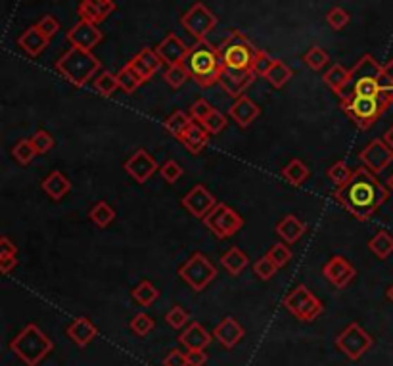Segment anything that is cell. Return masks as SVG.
<instances>
[{
    "label": "cell",
    "instance_id": "obj_1",
    "mask_svg": "<svg viewBox=\"0 0 393 366\" xmlns=\"http://www.w3.org/2000/svg\"><path fill=\"white\" fill-rule=\"evenodd\" d=\"M334 197L349 215L365 223L389 200V190L374 173L361 167L355 169L349 183L336 188Z\"/></svg>",
    "mask_w": 393,
    "mask_h": 366
},
{
    "label": "cell",
    "instance_id": "obj_2",
    "mask_svg": "<svg viewBox=\"0 0 393 366\" xmlns=\"http://www.w3.org/2000/svg\"><path fill=\"white\" fill-rule=\"evenodd\" d=\"M183 63L188 69L190 79H194L196 85L204 88L219 83L224 69L219 58L217 47H213L207 41H198L194 47H190L188 56L184 58Z\"/></svg>",
    "mask_w": 393,
    "mask_h": 366
},
{
    "label": "cell",
    "instance_id": "obj_3",
    "mask_svg": "<svg viewBox=\"0 0 393 366\" xmlns=\"http://www.w3.org/2000/svg\"><path fill=\"white\" fill-rule=\"evenodd\" d=\"M382 68L374 56L365 54L357 61V66L349 69V79L344 90L339 92L341 100H351V98H378L382 92L380 87V77Z\"/></svg>",
    "mask_w": 393,
    "mask_h": 366
},
{
    "label": "cell",
    "instance_id": "obj_4",
    "mask_svg": "<svg viewBox=\"0 0 393 366\" xmlns=\"http://www.w3.org/2000/svg\"><path fill=\"white\" fill-rule=\"evenodd\" d=\"M10 351L28 366H39L54 349V341L48 338L35 322L23 326L18 336L10 341Z\"/></svg>",
    "mask_w": 393,
    "mask_h": 366
},
{
    "label": "cell",
    "instance_id": "obj_5",
    "mask_svg": "<svg viewBox=\"0 0 393 366\" xmlns=\"http://www.w3.org/2000/svg\"><path fill=\"white\" fill-rule=\"evenodd\" d=\"M54 68L61 77H66L69 83H73L75 87H83L100 71L102 63L92 52L71 47L60 60L56 61Z\"/></svg>",
    "mask_w": 393,
    "mask_h": 366
},
{
    "label": "cell",
    "instance_id": "obj_6",
    "mask_svg": "<svg viewBox=\"0 0 393 366\" xmlns=\"http://www.w3.org/2000/svg\"><path fill=\"white\" fill-rule=\"evenodd\" d=\"M393 106L392 90H382L378 98H351L341 100V109L361 130H368Z\"/></svg>",
    "mask_w": 393,
    "mask_h": 366
},
{
    "label": "cell",
    "instance_id": "obj_7",
    "mask_svg": "<svg viewBox=\"0 0 393 366\" xmlns=\"http://www.w3.org/2000/svg\"><path fill=\"white\" fill-rule=\"evenodd\" d=\"M219 58L224 69L231 71H250L258 48L253 47L240 31H232L217 47Z\"/></svg>",
    "mask_w": 393,
    "mask_h": 366
},
{
    "label": "cell",
    "instance_id": "obj_8",
    "mask_svg": "<svg viewBox=\"0 0 393 366\" xmlns=\"http://www.w3.org/2000/svg\"><path fill=\"white\" fill-rule=\"evenodd\" d=\"M217 267L211 263L210 257L204 253H192L181 267H179V276L183 282L194 290V292H204L205 288L217 279Z\"/></svg>",
    "mask_w": 393,
    "mask_h": 366
},
{
    "label": "cell",
    "instance_id": "obj_9",
    "mask_svg": "<svg viewBox=\"0 0 393 366\" xmlns=\"http://www.w3.org/2000/svg\"><path fill=\"white\" fill-rule=\"evenodd\" d=\"M282 303H284L286 311L291 312L301 322H313L325 311L319 298L303 284H298L291 292L286 293Z\"/></svg>",
    "mask_w": 393,
    "mask_h": 366
},
{
    "label": "cell",
    "instance_id": "obj_10",
    "mask_svg": "<svg viewBox=\"0 0 393 366\" xmlns=\"http://www.w3.org/2000/svg\"><path fill=\"white\" fill-rule=\"evenodd\" d=\"M204 224L219 238V240H226V238L234 236V234L244 226V219L240 217L236 211L232 209L231 205L219 202V204L205 215Z\"/></svg>",
    "mask_w": 393,
    "mask_h": 366
},
{
    "label": "cell",
    "instance_id": "obj_11",
    "mask_svg": "<svg viewBox=\"0 0 393 366\" xmlns=\"http://www.w3.org/2000/svg\"><path fill=\"white\" fill-rule=\"evenodd\" d=\"M374 346V339L370 334L359 322L347 324L338 338H336V347L346 355L349 360H359L368 349Z\"/></svg>",
    "mask_w": 393,
    "mask_h": 366
},
{
    "label": "cell",
    "instance_id": "obj_12",
    "mask_svg": "<svg viewBox=\"0 0 393 366\" xmlns=\"http://www.w3.org/2000/svg\"><path fill=\"white\" fill-rule=\"evenodd\" d=\"M181 25L188 31L196 41H207V35L217 28V16L210 8L196 2L188 12L181 18Z\"/></svg>",
    "mask_w": 393,
    "mask_h": 366
},
{
    "label": "cell",
    "instance_id": "obj_13",
    "mask_svg": "<svg viewBox=\"0 0 393 366\" xmlns=\"http://www.w3.org/2000/svg\"><path fill=\"white\" fill-rule=\"evenodd\" d=\"M359 161L365 169L378 175L393 163V150L382 138H374L373 142H368V146L361 150Z\"/></svg>",
    "mask_w": 393,
    "mask_h": 366
},
{
    "label": "cell",
    "instance_id": "obj_14",
    "mask_svg": "<svg viewBox=\"0 0 393 366\" xmlns=\"http://www.w3.org/2000/svg\"><path fill=\"white\" fill-rule=\"evenodd\" d=\"M217 204V197L213 196V194L205 188L204 184H196V186L181 200V205L188 211L192 217L196 219H205V215H207Z\"/></svg>",
    "mask_w": 393,
    "mask_h": 366
},
{
    "label": "cell",
    "instance_id": "obj_15",
    "mask_svg": "<svg viewBox=\"0 0 393 366\" xmlns=\"http://www.w3.org/2000/svg\"><path fill=\"white\" fill-rule=\"evenodd\" d=\"M125 171L135 178L136 183L144 184L148 183L156 171H159V165H157V161L154 157L150 156L148 150L138 148L135 154L125 161Z\"/></svg>",
    "mask_w": 393,
    "mask_h": 366
},
{
    "label": "cell",
    "instance_id": "obj_16",
    "mask_svg": "<svg viewBox=\"0 0 393 366\" xmlns=\"http://www.w3.org/2000/svg\"><path fill=\"white\" fill-rule=\"evenodd\" d=\"M258 79V75L250 71H231V69H223V75L219 79V85L224 90V94L231 96L234 100L246 96V90L251 87V83Z\"/></svg>",
    "mask_w": 393,
    "mask_h": 366
},
{
    "label": "cell",
    "instance_id": "obj_17",
    "mask_svg": "<svg viewBox=\"0 0 393 366\" xmlns=\"http://www.w3.org/2000/svg\"><path fill=\"white\" fill-rule=\"evenodd\" d=\"M322 274H325L328 282L336 288H346L353 282V279L357 276V269L353 267L346 257L336 255V257L328 259L326 264L322 267Z\"/></svg>",
    "mask_w": 393,
    "mask_h": 366
},
{
    "label": "cell",
    "instance_id": "obj_18",
    "mask_svg": "<svg viewBox=\"0 0 393 366\" xmlns=\"http://www.w3.org/2000/svg\"><path fill=\"white\" fill-rule=\"evenodd\" d=\"M104 35L100 29L96 28L95 23H88V21H79L75 28H71V31L68 33V41L77 48L88 50L92 52V48L98 47V42L102 41Z\"/></svg>",
    "mask_w": 393,
    "mask_h": 366
},
{
    "label": "cell",
    "instance_id": "obj_19",
    "mask_svg": "<svg viewBox=\"0 0 393 366\" xmlns=\"http://www.w3.org/2000/svg\"><path fill=\"white\" fill-rule=\"evenodd\" d=\"M156 52L157 56L162 58L163 63L175 66V63H183L184 58L188 56L190 47L188 44H184L175 33H169L159 44H157Z\"/></svg>",
    "mask_w": 393,
    "mask_h": 366
},
{
    "label": "cell",
    "instance_id": "obj_20",
    "mask_svg": "<svg viewBox=\"0 0 393 366\" xmlns=\"http://www.w3.org/2000/svg\"><path fill=\"white\" fill-rule=\"evenodd\" d=\"M68 338L73 341L75 346L87 347L88 343H92L98 338V328L95 326V322L87 317H77L71 324L66 328Z\"/></svg>",
    "mask_w": 393,
    "mask_h": 366
},
{
    "label": "cell",
    "instance_id": "obj_21",
    "mask_svg": "<svg viewBox=\"0 0 393 366\" xmlns=\"http://www.w3.org/2000/svg\"><path fill=\"white\" fill-rule=\"evenodd\" d=\"M229 116L238 123V127L246 129L261 116V108L251 100L250 96H242V98L234 100V104L229 109Z\"/></svg>",
    "mask_w": 393,
    "mask_h": 366
},
{
    "label": "cell",
    "instance_id": "obj_22",
    "mask_svg": "<svg viewBox=\"0 0 393 366\" xmlns=\"http://www.w3.org/2000/svg\"><path fill=\"white\" fill-rule=\"evenodd\" d=\"M244 334V328H242V324L236 319L226 317V319L219 322L213 336H215V339H217L221 346L226 347V349H232V347H236L242 341Z\"/></svg>",
    "mask_w": 393,
    "mask_h": 366
},
{
    "label": "cell",
    "instance_id": "obj_23",
    "mask_svg": "<svg viewBox=\"0 0 393 366\" xmlns=\"http://www.w3.org/2000/svg\"><path fill=\"white\" fill-rule=\"evenodd\" d=\"M114 10H116V2H106V0H83L79 4L81 20L95 23V25L102 23Z\"/></svg>",
    "mask_w": 393,
    "mask_h": 366
},
{
    "label": "cell",
    "instance_id": "obj_24",
    "mask_svg": "<svg viewBox=\"0 0 393 366\" xmlns=\"http://www.w3.org/2000/svg\"><path fill=\"white\" fill-rule=\"evenodd\" d=\"M48 44H50V39H48L47 35L42 33L37 25L25 29V31L20 35V39H18V47H20L25 54L31 56V58H37Z\"/></svg>",
    "mask_w": 393,
    "mask_h": 366
},
{
    "label": "cell",
    "instance_id": "obj_25",
    "mask_svg": "<svg viewBox=\"0 0 393 366\" xmlns=\"http://www.w3.org/2000/svg\"><path fill=\"white\" fill-rule=\"evenodd\" d=\"M176 341L186 349H205L211 343V334L200 322H190Z\"/></svg>",
    "mask_w": 393,
    "mask_h": 366
},
{
    "label": "cell",
    "instance_id": "obj_26",
    "mask_svg": "<svg viewBox=\"0 0 393 366\" xmlns=\"http://www.w3.org/2000/svg\"><path fill=\"white\" fill-rule=\"evenodd\" d=\"M181 142L184 144V148L188 150L192 156H200L202 150L210 144V133L205 130V127L202 123H194L190 125L186 133L181 138Z\"/></svg>",
    "mask_w": 393,
    "mask_h": 366
},
{
    "label": "cell",
    "instance_id": "obj_27",
    "mask_svg": "<svg viewBox=\"0 0 393 366\" xmlns=\"http://www.w3.org/2000/svg\"><path fill=\"white\" fill-rule=\"evenodd\" d=\"M41 186L42 190L47 192V196H50V200H54V202H60L61 197L71 190L69 178L64 175V173H60V171H52V173L42 181Z\"/></svg>",
    "mask_w": 393,
    "mask_h": 366
},
{
    "label": "cell",
    "instance_id": "obj_28",
    "mask_svg": "<svg viewBox=\"0 0 393 366\" xmlns=\"http://www.w3.org/2000/svg\"><path fill=\"white\" fill-rule=\"evenodd\" d=\"M306 231L307 226L301 223L296 215H286V217L277 224V234L282 238L284 244L288 245L296 244L299 238L306 234Z\"/></svg>",
    "mask_w": 393,
    "mask_h": 366
},
{
    "label": "cell",
    "instance_id": "obj_29",
    "mask_svg": "<svg viewBox=\"0 0 393 366\" xmlns=\"http://www.w3.org/2000/svg\"><path fill=\"white\" fill-rule=\"evenodd\" d=\"M248 263H250V259H248V255L240 248H231L229 251H224L223 257H221L223 269L231 276H240L242 271L248 267Z\"/></svg>",
    "mask_w": 393,
    "mask_h": 366
},
{
    "label": "cell",
    "instance_id": "obj_30",
    "mask_svg": "<svg viewBox=\"0 0 393 366\" xmlns=\"http://www.w3.org/2000/svg\"><path fill=\"white\" fill-rule=\"evenodd\" d=\"M116 209L108 204V202H98V204L90 209L88 217L90 221L98 226V228H108V224H111L116 221Z\"/></svg>",
    "mask_w": 393,
    "mask_h": 366
},
{
    "label": "cell",
    "instance_id": "obj_31",
    "mask_svg": "<svg viewBox=\"0 0 393 366\" xmlns=\"http://www.w3.org/2000/svg\"><path fill=\"white\" fill-rule=\"evenodd\" d=\"M347 79H349V69H346L344 66H339V63H336V66H332V68L328 69L325 73V77H322V81L328 85V87L332 88L334 94H338L344 90V87L347 85Z\"/></svg>",
    "mask_w": 393,
    "mask_h": 366
},
{
    "label": "cell",
    "instance_id": "obj_32",
    "mask_svg": "<svg viewBox=\"0 0 393 366\" xmlns=\"http://www.w3.org/2000/svg\"><path fill=\"white\" fill-rule=\"evenodd\" d=\"M368 250L378 259H387L393 253V236L386 231L376 232V236L368 242Z\"/></svg>",
    "mask_w": 393,
    "mask_h": 366
},
{
    "label": "cell",
    "instance_id": "obj_33",
    "mask_svg": "<svg viewBox=\"0 0 393 366\" xmlns=\"http://www.w3.org/2000/svg\"><path fill=\"white\" fill-rule=\"evenodd\" d=\"M133 299H135L138 305L143 307H150L156 303L157 299H159V290H157L156 286L148 282V280H143L140 284L135 286V290H133Z\"/></svg>",
    "mask_w": 393,
    "mask_h": 366
},
{
    "label": "cell",
    "instance_id": "obj_34",
    "mask_svg": "<svg viewBox=\"0 0 393 366\" xmlns=\"http://www.w3.org/2000/svg\"><path fill=\"white\" fill-rule=\"evenodd\" d=\"M282 176L294 186H301L309 178V169H307V165L301 159H291L282 169Z\"/></svg>",
    "mask_w": 393,
    "mask_h": 366
},
{
    "label": "cell",
    "instance_id": "obj_35",
    "mask_svg": "<svg viewBox=\"0 0 393 366\" xmlns=\"http://www.w3.org/2000/svg\"><path fill=\"white\" fill-rule=\"evenodd\" d=\"M192 117H190V114H184V111H181V109H176L175 114L165 121V129L169 130L171 135L175 136V138H183V135L186 133V129H188L190 125H192Z\"/></svg>",
    "mask_w": 393,
    "mask_h": 366
},
{
    "label": "cell",
    "instance_id": "obj_36",
    "mask_svg": "<svg viewBox=\"0 0 393 366\" xmlns=\"http://www.w3.org/2000/svg\"><path fill=\"white\" fill-rule=\"evenodd\" d=\"M291 77H294V71L282 60L274 61V66L269 69V73L265 75V79L271 83L274 88H282L286 83L290 81Z\"/></svg>",
    "mask_w": 393,
    "mask_h": 366
},
{
    "label": "cell",
    "instance_id": "obj_37",
    "mask_svg": "<svg viewBox=\"0 0 393 366\" xmlns=\"http://www.w3.org/2000/svg\"><path fill=\"white\" fill-rule=\"evenodd\" d=\"M190 79L188 69L184 68V63H175V66H167L163 71V81L167 83L171 88H181L184 83Z\"/></svg>",
    "mask_w": 393,
    "mask_h": 366
},
{
    "label": "cell",
    "instance_id": "obj_38",
    "mask_svg": "<svg viewBox=\"0 0 393 366\" xmlns=\"http://www.w3.org/2000/svg\"><path fill=\"white\" fill-rule=\"evenodd\" d=\"M117 81H119V88H123V92H127V94H133L135 90H138V87L143 85V79L138 77V75L131 69V66L127 63L125 68H121L117 71Z\"/></svg>",
    "mask_w": 393,
    "mask_h": 366
},
{
    "label": "cell",
    "instance_id": "obj_39",
    "mask_svg": "<svg viewBox=\"0 0 393 366\" xmlns=\"http://www.w3.org/2000/svg\"><path fill=\"white\" fill-rule=\"evenodd\" d=\"M303 61H306L307 66L313 69V71H322V69L328 66V61H330V56L326 52L325 48L320 47H313L306 56H303Z\"/></svg>",
    "mask_w": 393,
    "mask_h": 366
},
{
    "label": "cell",
    "instance_id": "obj_40",
    "mask_svg": "<svg viewBox=\"0 0 393 366\" xmlns=\"http://www.w3.org/2000/svg\"><path fill=\"white\" fill-rule=\"evenodd\" d=\"M353 173H355V171H353L346 161H336L332 167L328 169V178L336 184V188H339V186H344V184L349 183V178L353 176Z\"/></svg>",
    "mask_w": 393,
    "mask_h": 366
},
{
    "label": "cell",
    "instance_id": "obj_41",
    "mask_svg": "<svg viewBox=\"0 0 393 366\" xmlns=\"http://www.w3.org/2000/svg\"><path fill=\"white\" fill-rule=\"evenodd\" d=\"M154 326H156V320L152 319L150 315H146V312H138L135 319L129 322L131 332L135 334V336H138V338L148 336V334L154 330Z\"/></svg>",
    "mask_w": 393,
    "mask_h": 366
},
{
    "label": "cell",
    "instance_id": "obj_42",
    "mask_svg": "<svg viewBox=\"0 0 393 366\" xmlns=\"http://www.w3.org/2000/svg\"><path fill=\"white\" fill-rule=\"evenodd\" d=\"M95 88L102 96H111L119 88V81H117V75L109 73V71H102L95 79Z\"/></svg>",
    "mask_w": 393,
    "mask_h": 366
},
{
    "label": "cell",
    "instance_id": "obj_43",
    "mask_svg": "<svg viewBox=\"0 0 393 366\" xmlns=\"http://www.w3.org/2000/svg\"><path fill=\"white\" fill-rule=\"evenodd\" d=\"M12 156H14L16 161L21 163V165H29V163L35 159V156H39V154H37V150L33 148L31 140L25 138V140H20V142L12 148Z\"/></svg>",
    "mask_w": 393,
    "mask_h": 366
},
{
    "label": "cell",
    "instance_id": "obj_44",
    "mask_svg": "<svg viewBox=\"0 0 393 366\" xmlns=\"http://www.w3.org/2000/svg\"><path fill=\"white\" fill-rule=\"evenodd\" d=\"M278 269H280V267H278V264L274 263L271 257H269V255H265V257L258 259L255 264H253V272H255V276H258L259 280H265V282H267V280H271L272 276H274V274L278 272Z\"/></svg>",
    "mask_w": 393,
    "mask_h": 366
},
{
    "label": "cell",
    "instance_id": "obj_45",
    "mask_svg": "<svg viewBox=\"0 0 393 366\" xmlns=\"http://www.w3.org/2000/svg\"><path fill=\"white\" fill-rule=\"evenodd\" d=\"M29 140H31V144H33V148L37 150L39 156H42V154H47V152L54 148V136L44 129L37 130Z\"/></svg>",
    "mask_w": 393,
    "mask_h": 366
},
{
    "label": "cell",
    "instance_id": "obj_46",
    "mask_svg": "<svg viewBox=\"0 0 393 366\" xmlns=\"http://www.w3.org/2000/svg\"><path fill=\"white\" fill-rule=\"evenodd\" d=\"M190 315L186 309H183L181 305H175L171 309L167 315H165V322L171 326V328H175V330H181L184 326H188L190 322Z\"/></svg>",
    "mask_w": 393,
    "mask_h": 366
},
{
    "label": "cell",
    "instance_id": "obj_47",
    "mask_svg": "<svg viewBox=\"0 0 393 366\" xmlns=\"http://www.w3.org/2000/svg\"><path fill=\"white\" fill-rule=\"evenodd\" d=\"M274 58H271L269 56V52H265V50H259L255 52V58H253V66H251V69H253V73L258 75V77H265V75L269 73V69L274 66Z\"/></svg>",
    "mask_w": 393,
    "mask_h": 366
},
{
    "label": "cell",
    "instance_id": "obj_48",
    "mask_svg": "<svg viewBox=\"0 0 393 366\" xmlns=\"http://www.w3.org/2000/svg\"><path fill=\"white\" fill-rule=\"evenodd\" d=\"M184 169L181 167V163L175 161V159H167L159 167V175L163 176V181H167L169 184H175L181 176H183Z\"/></svg>",
    "mask_w": 393,
    "mask_h": 366
},
{
    "label": "cell",
    "instance_id": "obj_49",
    "mask_svg": "<svg viewBox=\"0 0 393 366\" xmlns=\"http://www.w3.org/2000/svg\"><path fill=\"white\" fill-rule=\"evenodd\" d=\"M349 20H351V16L347 14L344 8H332L328 14H326V21H328V25L334 29V31H341V29L346 28L347 23H349Z\"/></svg>",
    "mask_w": 393,
    "mask_h": 366
},
{
    "label": "cell",
    "instance_id": "obj_50",
    "mask_svg": "<svg viewBox=\"0 0 393 366\" xmlns=\"http://www.w3.org/2000/svg\"><path fill=\"white\" fill-rule=\"evenodd\" d=\"M267 255H269L280 269L290 263L291 257H294V253H291V250L288 248V244H274L271 250L267 251Z\"/></svg>",
    "mask_w": 393,
    "mask_h": 366
},
{
    "label": "cell",
    "instance_id": "obj_51",
    "mask_svg": "<svg viewBox=\"0 0 393 366\" xmlns=\"http://www.w3.org/2000/svg\"><path fill=\"white\" fill-rule=\"evenodd\" d=\"M226 123H229L226 121V117H224L219 109H213L202 125H204L205 130H207L210 135H219V133L226 127Z\"/></svg>",
    "mask_w": 393,
    "mask_h": 366
},
{
    "label": "cell",
    "instance_id": "obj_52",
    "mask_svg": "<svg viewBox=\"0 0 393 366\" xmlns=\"http://www.w3.org/2000/svg\"><path fill=\"white\" fill-rule=\"evenodd\" d=\"M211 111H213V106L207 100H204V98H200V100H196V102L190 106V117L198 123H204Z\"/></svg>",
    "mask_w": 393,
    "mask_h": 366
},
{
    "label": "cell",
    "instance_id": "obj_53",
    "mask_svg": "<svg viewBox=\"0 0 393 366\" xmlns=\"http://www.w3.org/2000/svg\"><path fill=\"white\" fill-rule=\"evenodd\" d=\"M136 56H138V58H140V60H143L144 63H146V66L154 71V73H157L159 68L163 66L162 58H159L156 50H152V48H144V50H140V52H138Z\"/></svg>",
    "mask_w": 393,
    "mask_h": 366
},
{
    "label": "cell",
    "instance_id": "obj_54",
    "mask_svg": "<svg viewBox=\"0 0 393 366\" xmlns=\"http://www.w3.org/2000/svg\"><path fill=\"white\" fill-rule=\"evenodd\" d=\"M37 28L41 29L48 39H52V37L58 35V31H60V23H58V20H56L54 16H44V18L37 23Z\"/></svg>",
    "mask_w": 393,
    "mask_h": 366
},
{
    "label": "cell",
    "instance_id": "obj_55",
    "mask_svg": "<svg viewBox=\"0 0 393 366\" xmlns=\"http://www.w3.org/2000/svg\"><path fill=\"white\" fill-rule=\"evenodd\" d=\"M129 66H131V69H133V71H135V73L138 75L144 83L150 81V79L154 77V71H152V69H150L148 66H146V63L138 58V56H135V58L129 61Z\"/></svg>",
    "mask_w": 393,
    "mask_h": 366
},
{
    "label": "cell",
    "instance_id": "obj_56",
    "mask_svg": "<svg viewBox=\"0 0 393 366\" xmlns=\"http://www.w3.org/2000/svg\"><path fill=\"white\" fill-rule=\"evenodd\" d=\"M163 366H188L186 353L179 351V349H171L167 353V357L163 359Z\"/></svg>",
    "mask_w": 393,
    "mask_h": 366
},
{
    "label": "cell",
    "instance_id": "obj_57",
    "mask_svg": "<svg viewBox=\"0 0 393 366\" xmlns=\"http://www.w3.org/2000/svg\"><path fill=\"white\" fill-rule=\"evenodd\" d=\"M380 87L382 90H392L393 92V60H389L382 68V77H380Z\"/></svg>",
    "mask_w": 393,
    "mask_h": 366
},
{
    "label": "cell",
    "instance_id": "obj_58",
    "mask_svg": "<svg viewBox=\"0 0 393 366\" xmlns=\"http://www.w3.org/2000/svg\"><path fill=\"white\" fill-rule=\"evenodd\" d=\"M186 360L188 366H204L207 362L205 349H186Z\"/></svg>",
    "mask_w": 393,
    "mask_h": 366
},
{
    "label": "cell",
    "instance_id": "obj_59",
    "mask_svg": "<svg viewBox=\"0 0 393 366\" xmlns=\"http://www.w3.org/2000/svg\"><path fill=\"white\" fill-rule=\"evenodd\" d=\"M18 267V255H4V253H0V271L2 274H10L12 269Z\"/></svg>",
    "mask_w": 393,
    "mask_h": 366
},
{
    "label": "cell",
    "instance_id": "obj_60",
    "mask_svg": "<svg viewBox=\"0 0 393 366\" xmlns=\"http://www.w3.org/2000/svg\"><path fill=\"white\" fill-rule=\"evenodd\" d=\"M0 253H4V255H18V245L8 236H2L0 238Z\"/></svg>",
    "mask_w": 393,
    "mask_h": 366
},
{
    "label": "cell",
    "instance_id": "obj_61",
    "mask_svg": "<svg viewBox=\"0 0 393 366\" xmlns=\"http://www.w3.org/2000/svg\"><path fill=\"white\" fill-rule=\"evenodd\" d=\"M382 140H384V142H386L387 146L393 150V125L386 130V133H384V138H382Z\"/></svg>",
    "mask_w": 393,
    "mask_h": 366
},
{
    "label": "cell",
    "instance_id": "obj_62",
    "mask_svg": "<svg viewBox=\"0 0 393 366\" xmlns=\"http://www.w3.org/2000/svg\"><path fill=\"white\" fill-rule=\"evenodd\" d=\"M386 186H387V190L389 192H393V173L389 176H387V181H386Z\"/></svg>",
    "mask_w": 393,
    "mask_h": 366
},
{
    "label": "cell",
    "instance_id": "obj_63",
    "mask_svg": "<svg viewBox=\"0 0 393 366\" xmlns=\"http://www.w3.org/2000/svg\"><path fill=\"white\" fill-rule=\"evenodd\" d=\"M386 298L389 299V301H392L393 303V284L389 286V288H387V292H386Z\"/></svg>",
    "mask_w": 393,
    "mask_h": 366
},
{
    "label": "cell",
    "instance_id": "obj_64",
    "mask_svg": "<svg viewBox=\"0 0 393 366\" xmlns=\"http://www.w3.org/2000/svg\"><path fill=\"white\" fill-rule=\"evenodd\" d=\"M106 2H114V0H106Z\"/></svg>",
    "mask_w": 393,
    "mask_h": 366
}]
</instances>
